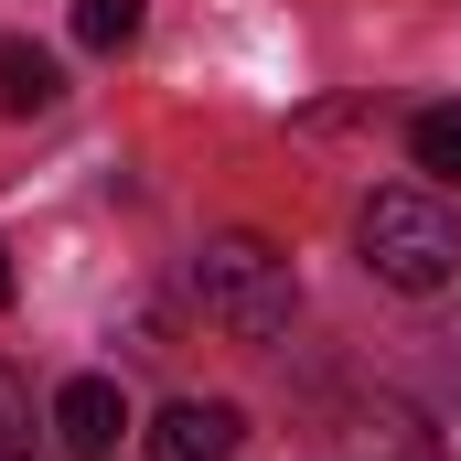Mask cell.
Returning <instances> with one entry per match:
<instances>
[{
	"label": "cell",
	"instance_id": "7a4b0ae2",
	"mask_svg": "<svg viewBox=\"0 0 461 461\" xmlns=\"http://www.w3.org/2000/svg\"><path fill=\"white\" fill-rule=\"evenodd\" d=\"M354 247H365V268L386 290H451L461 279V215L440 194H419V183H386L354 215Z\"/></svg>",
	"mask_w": 461,
	"mask_h": 461
},
{
	"label": "cell",
	"instance_id": "9c48e42d",
	"mask_svg": "<svg viewBox=\"0 0 461 461\" xmlns=\"http://www.w3.org/2000/svg\"><path fill=\"white\" fill-rule=\"evenodd\" d=\"M0 301H11V247H0Z\"/></svg>",
	"mask_w": 461,
	"mask_h": 461
},
{
	"label": "cell",
	"instance_id": "6da1fadb",
	"mask_svg": "<svg viewBox=\"0 0 461 461\" xmlns=\"http://www.w3.org/2000/svg\"><path fill=\"white\" fill-rule=\"evenodd\" d=\"M194 301H204V322H226L236 344H279L301 322V268H290L279 236L226 226V236H204V258H194Z\"/></svg>",
	"mask_w": 461,
	"mask_h": 461
},
{
	"label": "cell",
	"instance_id": "3957f363",
	"mask_svg": "<svg viewBox=\"0 0 461 461\" xmlns=\"http://www.w3.org/2000/svg\"><path fill=\"white\" fill-rule=\"evenodd\" d=\"M236 429H247V419H236L226 397H172V408L150 419L140 461H226V451H236Z\"/></svg>",
	"mask_w": 461,
	"mask_h": 461
},
{
	"label": "cell",
	"instance_id": "277c9868",
	"mask_svg": "<svg viewBox=\"0 0 461 461\" xmlns=\"http://www.w3.org/2000/svg\"><path fill=\"white\" fill-rule=\"evenodd\" d=\"M54 429H65V451H76V461H118L129 408H118V386H108V375H76V386L54 397Z\"/></svg>",
	"mask_w": 461,
	"mask_h": 461
},
{
	"label": "cell",
	"instance_id": "8992f818",
	"mask_svg": "<svg viewBox=\"0 0 461 461\" xmlns=\"http://www.w3.org/2000/svg\"><path fill=\"white\" fill-rule=\"evenodd\" d=\"M408 161L461 194V108H419V118H408Z\"/></svg>",
	"mask_w": 461,
	"mask_h": 461
},
{
	"label": "cell",
	"instance_id": "ba28073f",
	"mask_svg": "<svg viewBox=\"0 0 461 461\" xmlns=\"http://www.w3.org/2000/svg\"><path fill=\"white\" fill-rule=\"evenodd\" d=\"M0 461H32V386L0 365Z\"/></svg>",
	"mask_w": 461,
	"mask_h": 461
},
{
	"label": "cell",
	"instance_id": "5b68a950",
	"mask_svg": "<svg viewBox=\"0 0 461 461\" xmlns=\"http://www.w3.org/2000/svg\"><path fill=\"white\" fill-rule=\"evenodd\" d=\"M54 97H65V65H54L43 43L11 32V43H0V118H43Z\"/></svg>",
	"mask_w": 461,
	"mask_h": 461
},
{
	"label": "cell",
	"instance_id": "52a82bcc",
	"mask_svg": "<svg viewBox=\"0 0 461 461\" xmlns=\"http://www.w3.org/2000/svg\"><path fill=\"white\" fill-rule=\"evenodd\" d=\"M140 22H150V0H76V43L86 54H129Z\"/></svg>",
	"mask_w": 461,
	"mask_h": 461
}]
</instances>
